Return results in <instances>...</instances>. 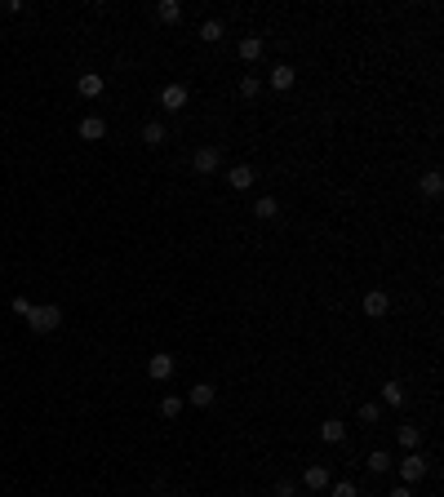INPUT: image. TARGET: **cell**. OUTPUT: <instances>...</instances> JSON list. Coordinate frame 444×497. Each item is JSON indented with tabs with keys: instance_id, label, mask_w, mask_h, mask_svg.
I'll return each instance as SVG.
<instances>
[{
	"instance_id": "1",
	"label": "cell",
	"mask_w": 444,
	"mask_h": 497,
	"mask_svg": "<svg viewBox=\"0 0 444 497\" xmlns=\"http://www.w3.org/2000/svg\"><path fill=\"white\" fill-rule=\"evenodd\" d=\"M58 324H63V307H31V315H27V329L31 333H54Z\"/></svg>"
},
{
	"instance_id": "2",
	"label": "cell",
	"mask_w": 444,
	"mask_h": 497,
	"mask_svg": "<svg viewBox=\"0 0 444 497\" xmlns=\"http://www.w3.org/2000/svg\"><path fill=\"white\" fill-rule=\"evenodd\" d=\"M174 369H178V360L169 355V351H155V355L147 360V373H151V382H169V378H174Z\"/></svg>"
},
{
	"instance_id": "3",
	"label": "cell",
	"mask_w": 444,
	"mask_h": 497,
	"mask_svg": "<svg viewBox=\"0 0 444 497\" xmlns=\"http://www.w3.org/2000/svg\"><path fill=\"white\" fill-rule=\"evenodd\" d=\"M422 475H427V457H422V453H418V448H413V453H409V457H404V462H400V484H409V489H413V484L422 480Z\"/></svg>"
},
{
	"instance_id": "4",
	"label": "cell",
	"mask_w": 444,
	"mask_h": 497,
	"mask_svg": "<svg viewBox=\"0 0 444 497\" xmlns=\"http://www.w3.org/2000/svg\"><path fill=\"white\" fill-rule=\"evenodd\" d=\"M218 165H222V155L218 147H200L196 155H191V169H196L200 178H209V174H218Z\"/></svg>"
},
{
	"instance_id": "5",
	"label": "cell",
	"mask_w": 444,
	"mask_h": 497,
	"mask_svg": "<svg viewBox=\"0 0 444 497\" xmlns=\"http://www.w3.org/2000/svg\"><path fill=\"white\" fill-rule=\"evenodd\" d=\"M187 98H191V93H187V84H178V80L160 89V107H164V112H183Z\"/></svg>"
},
{
	"instance_id": "6",
	"label": "cell",
	"mask_w": 444,
	"mask_h": 497,
	"mask_svg": "<svg viewBox=\"0 0 444 497\" xmlns=\"http://www.w3.org/2000/svg\"><path fill=\"white\" fill-rule=\"evenodd\" d=\"M254 183H258V174L249 165H231V169H227V187H231V191H249Z\"/></svg>"
},
{
	"instance_id": "7",
	"label": "cell",
	"mask_w": 444,
	"mask_h": 497,
	"mask_svg": "<svg viewBox=\"0 0 444 497\" xmlns=\"http://www.w3.org/2000/svg\"><path fill=\"white\" fill-rule=\"evenodd\" d=\"M293 80H298V71H293L289 63H275V67H271V76H267V84H271V89H275V93H284V89H293Z\"/></svg>"
},
{
	"instance_id": "8",
	"label": "cell",
	"mask_w": 444,
	"mask_h": 497,
	"mask_svg": "<svg viewBox=\"0 0 444 497\" xmlns=\"http://www.w3.org/2000/svg\"><path fill=\"white\" fill-rule=\"evenodd\" d=\"M387 311H391V298L382 293V289H369V293H365V315H369V320H382Z\"/></svg>"
},
{
	"instance_id": "9",
	"label": "cell",
	"mask_w": 444,
	"mask_h": 497,
	"mask_svg": "<svg viewBox=\"0 0 444 497\" xmlns=\"http://www.w3.org/2000/svg\"><path fill=\"white\" fill-rule=\"evenodd\" d=\"M329 466H320V462H311L307 471H303V489H311V493H320V489H329Z\"/></svg>"
},
{
	"instance_id": "10",
	"label": "cell",
	"mask_w": 444,
	"mask_h": 497,
	"mask_svg": "<svg viewBox=\"0 0 444 497\" xmlns=\"http://www.w3.org/2000/svg\"><path fill=\"white\" fill-rule=\"evenodd\" d=\"M76 89H80V98H102V89H107L102 71H85V76L76 80Z\"/></svg>"
},
{
	"instance_id": "11",
	"label": "cell",
	"mask_w": 444,
	"mask_h": 497,
	"mask_svg": "<svg viewBox=\"0 0 444 497\" xmlns=\"http://www.w3.org/2000/svg\"><path fill=\"white\" fill-rule=\"evenodd\" d=\"M80 138H85V142H102L107 138V120L102 116H85V120H80Z\"/></svg>"
},
{
	"instance_id": "12",
	"label": "cell",
	"mask_w": 444,
	"mask_h": 497,
	"mask_svg": "<svg viewBox=\"0 0 444 497\" xmlns=\"http://www.w3.org/2000/svg\"><path fill=\"white\" fill-rule=\"evenodd\" d=\"M320 440H325V444H342L346 440V422L342 418H325V422H320Z\"/></svg>"
},
{
	"instance_id": "13",
	"label": "cell",
	"mask_w": 444,
	"mask_h": 497,
	"mask_svg": "<svg viewBox=\"0 0 444 497\" xmlns=\"http://www.w3.org/2000/svg\"><path fill=\"white\" fill-rule=\"evenodd\" d=\"M213 399H218V391H213L209 382H196V386L187 391V404H196V408H209Z\"/></svg>"
},
{
	"instance_id": "14",
	"label": "cell",
	"mask_w": 444,
	"mask_h": 497,
	"mask_svg": "<svg viewBox=\"0 0 444 497\" xmlns=\"http://www.w3.org/2000/svg\"><path fill=\"white\" fill-rule=\"evenodd\" d=\"M262 58V36H240V63H258Z\"/></svg>"
},
{
	"instance_id": "15",
	"label": "cell",
	"mask_w": 444,
	"mask_h": 497,
	"mask_svg": "<svg viewBox=\"0 0 444 497\" xmlns=\"http://www.w3.org/2000/svg\"><path fill=\"white\" fill-rule=\"evenodd\" d=\"M142 142H147V147H164V138H169V133H164V125L160 120H147V125H142V133H138Z\"/></svg>"
},
{
	"instance_id": "16",
	"label": "cell",
	"mask_w": 444,
	"mask_h": 497,
	"mask_svg": "<svg viewBox=\"0 0 444 497\" xmlns=\"http://www.w3.org/2000/svg\"><path fill=\"white\" fill-rule=\"evenodd\" d=\"M395 440H400V444H404V448H409V453H413V448L422 444V427H413V422H404V427H395Z\"/></svg>"
},
{
	"instance_id": "17",
	"label": "cell",
	"mask_w": 444,
	"mask_h": 497,
	"mask_svg": "<svg viewBox=\"0 0 444 497\" xmlns=\"http://www.w3.org/2000/svg\"><path fill=\"white\" fill-rule=\"evenodd\" d=\"M155 18L174 27V22H183V5H178V0H160V5H155Z\"/></svg>"
},
{
	"instance_id": "18",
	"label": "cell",
	"mask_w": 444,
	"mask_h": 497,
	"mask_svg": "<svg viewBox=\"0 0 444 497\" xmlns=\"http://www.w3.org/2000/svg\"><path fill=\"white\" fill-rule=\"evenodd\" d=\"M222 31H227V27H222L218 18H205V22H200V40H205V45H218Z\"/></svg>"
},
{
	"instance_id": "19",
	"label": "cell",
	"mask_w": 444,
	"mask_h": 497,
	"mask_svg": "<svg viewBox=\"0 0 444 497\" xmlns=\"http://www.w3.org/2000/svg\"><path fill=\"white\" fill-rule=\"evenodd\" d=\"M440 191H444V174L440 169H427L422 174V196H440Z\"/></svg>"
},
{
	"instance_id": "20",
	"label": "cell",
	"mask_w": 444,
	"mask_h": 497,
	"mask_svg": "<svg viewBox=\"0 0 444 497\" xmlns=\"http://www.w3.org/2000/svg\"><path fill=\"white\" fill-rule=\"evenodd\" d=\"M275 213H280V204H275V196H258V204H254V217H262V222H271Z\"/></svg>"
},
{
	"instance_id": "21",
	"label": "cell",
	"mask_w": 444,
	"mask_h": 497,
	"mask_svg": "<svg viewBox=\"0 0 444 497\" xmlns=\"http://www.w3.org/2000/svg\"><path fill=\"white\" fill-rule=\"evenodd\" d=\"M382 404L400 408V404H404V386H400V382H382Z\"/></svg>"
},
{
	"instance_id": "22",
	"label": "cell",
	"mask_w": 444,
	"mask_h": 497,
	"mask_svg": "<svg viewBox=\"0 0 444 497\" xmlns=\"http://www.w3.org/2000/svg\"><path fill=\"white\" fill-rule=\"evenodd\" d=\"M369 471H374V475H382V471H391V453L387 448H374V453H369V462H365Z\"/></svg>"
},
{
	"instance_id": "23",
	"label": "cell",
	"mask_w": 444,
	"mask_h": 497,
	"mask_svg": "<svg viewBox=\"0 0 444 497\" xmlns=\"http://www.w3.org/2000/svg\"><path fill=\"white\" fill-rule=\"evenodd\" d=\"M183 404H187V399H183V395H164V399H160V413H164V418H169V422H174L178 413H183Z\"/></svg>"
},
{
	"instance_id": "24",
	"label": "cell",
	"mask_w": 444,
	"mask_h": 497,
	"mask_svg": "<svg viewBox=\"0 0 444 497\" xmlns=\"http://www.w3.org/2000/svg\"><path fill=\"white\" fill-rule=\"evenodd\" d=\"M329 497H360V489H355V480H338V484H329Z\"/></svg>"
},
{
	"instance_id": "25",
	"label": "cell",
	"mask_w": 444,
	"mask_h": 497,
	"mask_svg": "<svg viewBox=\"0 0 444 497\" xmlns=\"http://www.w3.org/2000/svg\"><path fill=\"white\" fill-rule=\"evenodd\" d=\"M258 76H240V98H258Z\"/></svg>"
},
{
	"instance_id": "26",
	"label": "cell",
	"mask_w": 444,
	"mask_h": 497,
	"mask_svg": "<svg viewBox=\"0 0 444 497\" xmlns=\"http://www.w3.org/2000/svg\"><path fill=\"white\" fill-rule=\"evenodd\" d=\"M378 418H382V404H365V408H360V422H365V427H374Z\"/></svg>"
},
{
	"instance_id": "27",
	"label": "cell",
	"mask_w": 444,
	"mask_h": 497,
	"mask_svg": "<svg viewBox=\"0 0 444 497\" xmlns=\"http://www.w3.org/2000/svg\"><path fill=\"white\" fill-rule=\"evenodd\" d=\"M275 497H298V484L293 480H275Z\"/></svg>"
},
{
	"instance_id": "28",
	"label": "cell",
	"mask_w": 444,
	"mask_h": 497,
	"mask_svg": "<svg viewBox=\"0 0 444 497\" xmlns=\"http://www.w3.org/2000/svg\"><path fill=\"white\" fill-rule=\"evenodd\" d=\"M31 307H36V302H27V298H14V315H22V320L31 315Z\"/></svg>"
},
{
	"instance_id": "29",
	"label": "cell",
	"mask_w": 444,
	"mask_h": 497,
	"mask_svg": "<svg viewBox=\"0 0 444 497\" xmlns=\"http://www.w3.org/2000/svg\"><path fill=\"white\" fill-rule=\"evenodd\" d=\"M387 497H413V489H409V484H395V489H391Z\"/></svg>"
},
{
	"instance_id": "30",
	"label": "cell",
	"mask_w": 444,
	"mask_h": 497,
	"mask_svg": "<svg viewBox=\"0 0 444 497\" xmlns=\"http://www.w3.org/2000/svg\"><path fill=\"white\" fill-rule=\"evenodd\" d=\"M155 497H174V493H155Z\"/></svg>"
}]
</instances>
